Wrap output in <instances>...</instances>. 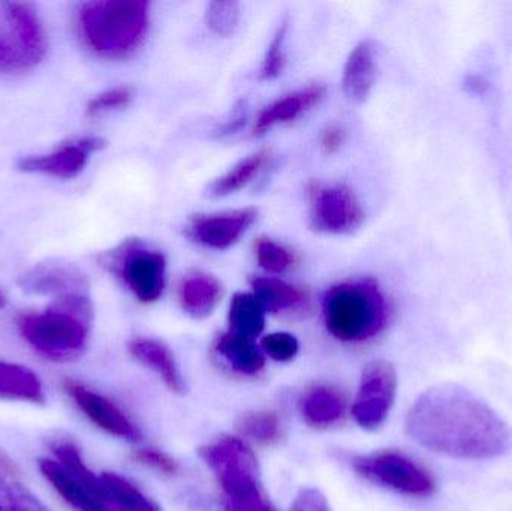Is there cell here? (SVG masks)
<instances>
[{
	"label": "cell",
	"instance_id": "1",
	"mask_svg": "<svg viewBox=\"0 0 512 511\" xmlns=\"http://www.w3.org/2000/svg\"><path fill=\"white\" fill-rule=\"evenodd\" d=\"M406 432L424 449L463 461H486L511 447V429L483 399L459 384H441L418 396Z\"/></svg>",
	"mask_w": 512,
	"mask_h": 511
},
{
	"label": "cell",
	"instance_id": "3",
	"mask_svg": "<svg viewBox=\"0 0 512 511\" xmlns=\"http://www.w3.org/2000/svg\"><path fill=\"white\" fill-rule=\"evenodd\" d=\"M146 0H95L80 6L78 30L84 44L107 59L128 57L140 48L149 30Z\"/></svg>",
	"mask_w": 512,
	"mask_h": 511
},
{
	"label": "cell",
	"instance_id": "24",
	"mask_svg": "<svg viewBox=\"0 0 512 511\" xmlns=\"http://www.w3.org/2000/svg\"><path fill=\"white\" fill-rule=\"evenodd\" d=\"M105 500L120 511H161L158 504L147 498L137 486L116 473H102L99 476Z\"/></svg>",
	"mask_w": 512,
	"mask_h": 511
},
{
	"label": "cell",
	"instance_id": "11",
	"mask_svg": "<svg viewBox=\"0 0 512 511\" xmlns=\"http://www.w3.org/2000/svg\"><path fill=\"white\" fill-rule=\"evenodd\" d=\"M105 140L99 137H83L62 144L47 155L26 156L18 161L24 173L47 174L56 179L71 180L86 168L90 155L104 149Z\"/></svg>",
	"mask_w": 512,
	"mask_h": 511
},
{
	"label": "cell",
	"instance_id": "4",
	"mask_svg": "<svg viewBox=\"0 0 512 511\" xmlns=\"http://www.w3.org/2000/svg\"><path fill=\"white\" fill-rule=\"evenodd\" d=\"M325 327L337 341L363 344L388 323V303L373 279L334 285L322 299Z\"/></svg>",
	"mask_w": 512,
	"mask_h": 511
},
{
	"label": "cell",
	"instance_id": "2",
	"mask_svg": "<svg viewBox=\"0 0 512 511\" xmlns=\"http://www.w3.org/2000/svg\"><path fill=\"white\" fill-rule=\"evenodd\" d=\"M93 308L87 293L66 294L41 312L18 314L21 338L44 359L72 362L83 356L89 345Z\"/></svg>",
	"mask_w": 512,
	"mask_h": 511
},
{
	"label": "cell",
	"instance_id": "36",
	"mask_svg": "<svg viewBox=\"0 0 512 511\" xmlns=\"http://www.w3.org/2000/svg\"><path fill=\"white\" fill-rule=\"evenodd\" d=\"M291 511H330V507L318 489L307 488L297 495Z\"/></svg>",
	"mask_w": 512,
	"mask_h": 511
},
{
	"label": "cell",
	"instance_id": "15",
	"mask_svg": "<svg viewBox=\"0 0 512 511\" xmlns=\"http://www.w3.org/2000/svg\"><path fill=\"white\" fill-rule=\"evenodd\" d=\"M0 8L30 59L35 65L41 63L47 53V36L35 6L30 3L3 2Z\"/></svg>",
	"mask_w": 512,
	"mask_h": 511
},
{
	"label": "cell",
	"instance_id": "26",
	"mask_svg": "<svg viewBox=\"0 0 512 511\" xmlns=\"http://www.w3.org/2000/svg\"><path fill=\"white\" fill-rule=\"evenodd\" d=\"M231 332L255 338L265 329V309L254 294L237 293L230 305Z\"/></svg>",
	"mask_w": 512,
	"mask_h": 511
},
{
	"label": "cell",
	"instance_id": "28",
	"mask_svg": "<svg viewBox=\"0 0 512 511\" xmlns=\"http://www.w3.org/2000/svg\"><path fill=\"white\" fill-rule=\"evenodd\" d=\"M239 431L243 437L262 444L270 446L276 443L280 438V420L279 417L270 411H258V413L246 414L240 419Z\"/></svg>",
	"mask_w": 512,
	"mask_h": 511
},
{
	"label": "cell",
	"instance_id": "39",
	"mask_svg": "<svg viewBox=\"0 0 512 511\" xmlns=\"http://www.w3.org/2000/svg\"><path fill=\"white\" fill-rule=\"evenodd\" d=\"M5 303H6L5 297H3V294L0 293V309H2L3 306H5Z\"/></svg>",
	"mask_w": 512,
	"mask_h": 511
},
{
	"label": "cell",
	"instance_id": "31",
	"mask_svg": "<svg viewBox=\"0 0 512 511\" xmlns=\"http://www.w3.org/2000/svg\"><path fill=\"white\" fill-rule=\"evenodd\" d=\"M240 5L237 2H212L207 6V26L216 35L230 36L239 26Z\"/></svg>",
	"mask_w": 512,
	"mask_h": 511
},
{
	"label": "cell",
	"instance_id": "6",
	"mask_svg": "<svg viewBox=\"0 0 512 511\" xmlns=\"http://www.w3.org/2000/svg\"><path fill=\"white\" fill-rule=\"evenodd\" d=\"M352 465L369 482L406 497L429 498L438 489L435 477L427 468L418 464L411 456L396 450L357 456Z\"/></svg>",
	"mask_w": 512,
	"mask_h": 511
},
{
	"label": "cell",
	"instance_id": "35",
	"mask_svg": "<svg viewBox=\"0 0 512 511\" xmlns=\"http://www.w3.org/2000/svg\"><path fill=\"white\" fill-rule=\"evenodd\" d=\"M134 459L147 467L155 468L165 476H174L177 473V464L174 459L155 449H141L135 452Z\"/></svg>",
	"mask_w": 512,
	"mask_h": 511
},
{
	"label": "cell",
	"instance_id": "19",
	"mask_svg": "<svg viewBox=\"0 0 512 511\" xmlns=\"http://www.w3.org/2000/svg\"><path fill=\"white\" fill-rule=\"evenodd\" d=\"M222 285L203 272L186 275L180 282L179 300L183 311L194 318H206L221 302Z\"/></svg>",
	"mask_w": 512,
	"mask_h": 511
},
{
	"label": "cell",
	"instance_id": "34",
	"mask_svg": "<svg viewBox=\"0 0 512 511\" xmlns=\"http://www.w3.org/2000/svg\"><path fill=\"white\" fill-rule=\"evenodd\" d=\"M261 348L276 362H289L297 356L300 345L297 338L289 333H271L262 338Z\"/></svg>",
	"mask_w": 512,
	"mask_h": 511
},
{
	"label": "cell",
	"instance_id": "13",
	"mask_svg": "<svg viewBox=\"0 0 512 511\" xmlns=\"http://www.w3.org/2000/svg\"><path fill=\"white\" fill-rule=\"evenodd\" d=\"M42 477L63 498L66 504L77 511H113L105 500L101 485H89L69 473L56 459H38Z\"/></svg>",
	"mask_w": 512,
	"mask_h": 511
},
{
	"label": "cell",
	"instance_id": "32",
	"mask_svg": "<svg viewBox=\"0 0 512 511\" xmlns=\"http://www.w3.org/2000/svg\"><path fill=\"white\" fill-rule=\"evenodd\" d=\"M286 32H288V21H283L277 29L276 35L271 39L267 53H265L264 60H262V80H274L282 74L286 62L285 48H283Z\"/></svg>",
	"mask_w": 512,
	"mask_h": 511
},
{
	"label": "cell",
	"instance_id": "23",
	"mask_svg": "<svg viewBox=\"0 0 512 511\" xmlns=\"http://www.w3.org/2000/svg\"><path fill=\"white\" fill-rule=\"evenodd\" d=\"M216 351L239 374L255 377L264 369L265 359L261 351L251 338L239 333H224L216 342Z\"/></svg>",
	"mask_w": 512,
	"mask_h": 511
},
{
	"label": "cell",
	"instance_id": "30",
	"mask_svg": "<svg viewBox=\"0 0 512 511\" xmlns=\"http://www.w3.org/2000/svg\"><path fill=\"white\" fill-rule=\"evenodd\" d=\"M256 260L265 272L280 275L291 269L294 257L285 246L279 245L271 239H259L255 245Z\"/></svg>",
	"mask_w": 512,
	"mask_h": 511
},
{
	"label": "cell",
	"instance_id": "20",
	"mask_svg": "<svg viewBox=\"0 0 512 511\" xmlns=\"http://www.w3.org/2000/svg\"><path fill=\"white\" fill-rule=\"evenodd\" d=\"M0 399L44 405V386L38 375L24 365L0 360Z\"/></svg>",
	"mask_w": 512,
	"mask_h": 511
},
{
	"label": "cell",
	"instance_id": "38",
	"mask_svg": "<svg viewBox=\"0 0 512 511\" xmlns=\"http://www.w3.org/2000/svg\"><path fill=\"white\" fill-rule=\"evenodd\" d=\"M487 87H489V83H487L486 78L481 77V75H471L466 80V89L469 92L477 93V95H483L486 92Z\"/></svg>",
	"mask_w": 512,
	"mask_h": 511
},
{
	"label": "cell",
	"instance_id": "21",
	"mask_svg": "<svg viewBox=\"0 0 512 511\" xmlns=\"http://www.w3.org/2000/svg\"><path fill=\"white\" fill-rule=\"evenodd\" d=\"M129 353L162 378L168 389L174 393H185V381L177 368L171 351L161 342L153 339L137 338L129 342Z\"/></svg>",
	"mask_w": 512,
	"mask_h": 511
},
{
	"label": "cell",
	"instance_id": "29",
	"mask_svg": "<svg viewBox=\"0 0 512 511\" xmlns=\"http://www.w3.org/2000/svg\"><path fill=\"white\" fill-rule=\"evenodd\" d=\"M6 24L8 27H0V72L14 74V72H23L33 68L36 66L35 63L30 59L21 42L18 41L17 35L9 26L8 21Z\"/></svg>",
	"mask_w": 512,
	"mask_h": 511
},
{
	"label": "cell",
	"instance_id": "18",
	"mask_svg": "<svg viewBox=\"0 0 512 511\" xmlns=\"http://www.w3.org/2000/svg\"><path fill=\"white\" fill-rule=\"evenodd\" d=\"M300 413L312 428L336 425L346 414L345 396L334 387L316 384L301 396Z\"/></svg>",
	"mask_w": 512,
	"mask_h": 511
},
{
	"label": "cell",
	"instance_id": "17",
	"mask_svg": "<svg viewBox=\"0 0 512 511\" xmlns=\"http://www.w3.org/2000/svg\"><path fill=\"white\" fill-rule=\"evenodd\" d=\"M378 75V56L372 41H363L349 54L343 69V92L354 102L366 101Z\"/></svg>",
	"mask_w": 512,
	"mask_h": 511
},
{
	"label": "cell",
	"instance_id": "16",
	"mask_svg": "<svg viewBox=\"0 0 512 511\" xmlns=\"http://www.w3.org/2000/svg\"><path fill=\"white\" fill-rule=\"evenodd\" d=\"M324 95V87L307 86L276 99L259 114L255 122L254 134L262 135L270 131L273 126L294 122L295 119L318 105Z\"/></svg>",
	"mask_w": 512,
	"mask_h": 511
},
{
	"label": "cell",
	"instance_id": "33",
	"mask_svg": "<svg viewBox=\"0 0 512 511\" xmlns=\"http://www.w3.org/2000/svg\"><path fill=\"white\" fill-rule=\"evenodd\" d=\"M134 98V89L131 86L113 87L105 90L99 95L93 96L86 107V114L89 117H98L108 111L126 107Z\"/></svg>",
	"mask_w": 512,
	"mask_h": 511
},
{
	"label": "cell",
	"instance_id": "12",
	"mask_svg": "<svg viewBox=\"0 0 512 511\" xmlns=\"http://www.w3.org/2000/svg\"><path fill=\"white\" fill-rule=\"evenodd\" d=\"M258 210L254 207L216 213V215H198L191 219L188 234L192 240L210 249L231 248L256 221Z\"/></svg>",
	"mask_w": 512,
	"mask_h": 511
},
{
	"label": "cell",
	"instance_id": "27",
	"mask_svg": "<svg viewBox=\"0 0 512 511\" xmlns=\"http://www.w3.org/2000/svg\"><path fill=\"white\" fill-rule=\"evenodd\" d=\"M18 477L0 473V511H51Z\"/></svg>",
	"mask_w": 512,
	"mask_h": 511
},
{
	"label": "cell",
	"instance_id": "14",
	"mask_svg": "<svg viewBox=\"0 0 512 511\" xmlns=\"http://www.w3.org/2000/svg\"><path fill=\"white\" fill-rule=\"evenodd\" d=\"M21 290L35 296H66L87 293L86 276L77 269L62 263H44L32 267L21 275Z\"/></svg>",
	"mask_w": 512,
	"mask_h": 511
},
{
	"label": "cell",
	"instance_id": "37",
	"mask_svg": "<svg viewBox=\"0 0 512 511\" xmlns=\"http://www.w3.org/2000/svg\"><path fill=\"white\" fill-rule=\"evenodd\" d=\"M345 141V131L340 126L330 125L324 129L321 135V147L325 153H334L342 147Z\"/></svg>",
	"mask_w": 512,
	"mask_h": 511
},
{
	"label": "cell",
	"instance_id": "7",
	"mask_svg": "<svg viewBox=\"0 0 512 511\" xmlns=\"http://www.w3.org/2000/svg\"><path fill=\"white\" fill-rule=\"evenodd\" d=\"M397 392L396 369L385 360L369 363L361 375L360 389L352 416L366 431L381 428L394 405Z\"/></svg>",
	"mask_w": 512,
	"mask_h": 511
},
{
	"label": "cell",
	"instance_id": "10",
	"mask_svg": "<svg viewBox=\"0 0 512 511\" xmlns=\"http://www.w3.org/2000/svg\"><path fill=\"white\" fill-rule=\"evenodd\" d=\"M63 389L96 428L122 440H140V429L110 399L74 380H66Z\"/></svg>",
	"mask_w": 512,
	"mask_h": 511
},
{
	"label": "cell",
	"instance_id": "25",
	"mask_svg": "<svg viewBox=\"0 0 512 511\" xmlns=\"http://www.w3.org/2000/svg\"><path fill=\"white\" fill-rule=\"evenodd\" d=\"M270 158V150H259V152L252 153L248 158L237 162L228 173H225L224 176L219 177L210 185V195H213V197H227V195L245 188L255 177L259 176L265 165L270 162Z\"/></svg>",
	"mask_w": 512,
	"mask_h": 511
},
{
	"label": "cell",
	"instance_id": "5",
	"mask_svg": "<svg viewBox=\"0 0 512 511\" xmlns=\"http://www.w3.org/2000/svg\"><path fill=\"white\" fill-rule=\"evenodd\" d=\"M200 455L218 480L227 511H277L262 488L254 452L242 440L219 438Z\"/></svg>",
	"mask_w": 512,
	"mask_h": 511
},
{
	"label": "cell",
	"instance_id": "8",
	"mask_svg": "<svg viewBox=\"0 0 512 511\" xmlns=\"http://www.w3.org/2000/svg\"><path fill=\"white\" fill-rule=\"evenodd\" d=\"M364 212L345 185H315L310 191V225L327 234H351L363 225Z\"/></svg>",
	"mask_w": 512,
	"mask_h": 511
},
{
	"label": "cell",
	"instance_id": "9",
	"mask_svg": "<svg viewBox=\"0 0 512 511\" xmlns=\"http://www.w3.org/2000/svg\"><path fill=\"white\" fill-rule=\"evenodd\" d=\"M114 267L126 287L143 303H153L165 288V257L141 243H128L114 258Z\"/></svg>",
	"mask_w": 512,
	"mask_h": 511
},
{
	"label": "cell",
	"instance_id": "22",
	"mask_svg": "<svg viewBox=\"0 0 512 511\" xmlns=\"http://www.w3.org/2000/svg\"><path fill=\"white\" fill-rule=\"evenodd\" d=\"M252 290L262 308L270 314L297 311L307 303V294L301 288L271 276L255 278Z\"/></svg>",
	"mask_w": 512,
	"mask_h": 511
}]
</instances>
